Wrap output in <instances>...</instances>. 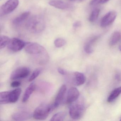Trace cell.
<instances>
[{"mask_svg":"<svg viewBox=\"0 0 121 121\" xmlns=\"http://www.w3.org/2000/svg\"><path fill=\"white\" fill-rule=\"evenodd\" d=\"M58 72L59 73L63 75H66L68 73L67 71L65 70H64L63 69L61 68H58Z\"/></svg>","mask_w":121,"mask_h":121,"instance_id":"obj_28","label":"cell"},{"mask_svg":"<svg viewBox=\"0 0 121 121\" xmlns=\"http://www.w3.org/2000/svg\"><path fill=\"white\" fill-rule=\"evenodd\" d=\"M55 108L53 104H41L35 110L33 115V117L35 119L38 120L46 119L49 114Z\"/></svg>","mask_w":121,"mask_h":121,"instance_id":"obj_2","label":"cell"},{"mask_svg":"<svg viewBox=\"0 0 121 121\" xmlns=\"http://www.w3.org/2000/svg\"><path fill=\"white\" fill-rule=\"evenodd\" d=\"M117 16V13L115 11H110L103 17L100 22V26L104 28L112 24Z\"/></svg>","mask_w":121,"mask_h":121,"instance_id":"obj_7","label":"cell"},{"mask_svg":"<svg viewBox=\"0 0 121 121\" xmlns=\"http://www.w3.org/2000/svg\"><path fill=\"white\" fill-rule=\"evenodd\" d=\"M30 14V12H29L23 13L14 19L13 21V24L15 26H20L28 19Z\"/></svg>","mask_w":121,"mask_h":121,"instance_id":"obj_14","label":"cell"},{"mask_svg":"<svg viewBox=\"0 0 121 121\" xmlns=\"http://www.w3.org/2000/svg\"><path fill=\"white\" fill-rule=\"evenodd\" d=\"M110 0H91L90 2V5L91 6L101 4L107 2Z\"/></svg>","mask_w":121,"mask_h":121,"instance_id":"obj_26","label":"cell"},{"mask_svg":"<svg viewBox=\"0 0 121 121\" xmlns=\"http://www.w3.org/2000/svg\"><path fill=\"white\" fill-rule=\"evenodd\" d=\"M100 38V36H95L88 40L84 46V50L88 54L92 53L93 51V46L94 44Z\"/></svg>","mask_w":121,"mask_h":121,"instance_id":"obj_12","label":"cell"},{"mask_svg":"<svg viewBox=\"0 0 121 121\" xmlns=\"http://www.w3.org/2000/svg\"><path fill=\"white\" fill-rule=\"evenodd\" d=\"M55 46L57 48H60L64 46L66 44V41L62 38H58L54 42Z\"/></svg>","mask_w":121,"mask_h":121,"instance_id":"obj_24","label":"cell"},{"mask_svg":"<svg viewBox=\"0 0 121 121\" xmlns=\"http://www.w3.org/2000/svg\"><path fill=\"white\" fill-rule=\"evenodd\" d=\"M22 89L17 88L10 91L9 95L10 103H14L17 101L22 93Z\"/></svg>","mask_w":121,"mask_h":121,"instance_id":"obj_16","label":"cell"},{"mask_svg":"<svg viewBox=\"0 0 121 121\" xmlns=\"http://www.w3.org/2000/svg\"><path fill=\"white\" fill-rule=\"evenodd\" d=\"M25 51L32 55H46L47 52L45 48L41 45L36 43H26L25 47Z\"/></svg>","mask_w":121,"mask_h":121,"instance_id":"obj_4","label":"cell"},{"mask_svg":"<svg viewBox=\"0 0 121 121\" xmlns=\"http://www.w3.org/2000/svg\"><path fill=\"white\" fill-rule=\"evenodd\" d=\"M73 27L75 28H78L81 26V22L79 21H78L75 22L73 24Z\"/></svg>","mask_w":121,"mask_h":121,"instance_id":"obj_29","label":"cell"},{"mask_svg":"<svg viewBox=\"0 0 121 121\" xmlns=\"http://www.w3.org/2000/svg\"><path fill=\"white\" fill-rule=\"evenodd\" d=\"M85 110L84 103L82 100H76L71 103L69 107V114L73 119L78 120L80 119Z\"/></svg>","mask_w":121,"mask_h":121,"instance_id":"obj_3","label":"cell"},{"mask_svg":"<svg viewBox=\"0 0 121 121\" xmlns=\"http://www.w3.org/2000/svg\"><path fill=\"white\" fill-rule=\"evenodd\" d=\"M11 39L8 37L4 35H1L0 37V49L3 48L8 45Z\"/></svg>","mask_w":121,"mask_h":121,"instance_id":"obj_22","label":"cell"},{"mask_svg":"<svg viewBox=\"0 0 121 121\" xmlns=\"http://www.w3.org/2000/svg\"><path fill=\"white\" fill-rule=\"evenodd\" d=\"M66 91V86L65 85L61 86L57 93L55 99V102L53 103L54 105L56 108L58 107L62 103L65 97Z\"/></svg>","mask_w":121,"mask_h":121,"instance_id":"obj_10","label":"cell"},{"mask_svg":"<svg viewBox=\"0 0 121 121\" xmlns=\"http://www.w3.org/2000/svg\"><path fill=\"white\" fill-rule=\"evenodd\" d=\"M31 114L26 111H19L14 113L12 115V118L16 121H24L30 119Z\"/></svg>","mask_w":121,"mask_h":121,"instance_id":"obj_11","label":"cell"},{"mask_svg":"<svg viewBox=\"0 0 121 121\" xmlns=\"http://www.w3.org/2000/svg\"><path fill=\"white\" fill-rule=\"evenodd\" d=\"M79 92L76 88L73 87L69 89L66 96V103L71 104L78 99L79 97Z\"/></svg>","mask_w":121,"mask_h":121,"instance_id":"obj_9","label":"cell"},{"mask_svg":"<svg viewBox=\"0 0 121 121\" xmlns=\"http://www.w3.org/2000/svg\"><path fill=\"white\" fill-rule=\"evenodd\" d=\"M35 85L34 83H32L27 87L25 90L24 94V96L22 98V101L23 102H26L28 100L30 97L31 95L32 94L35 90Z\"/></svg>","mask_w":121,"mask_h":121,"instance_id":"obj_15","label":"cell"},{"mask_svg":"<svg viewBox=\"0 0 121 121\" xmlns=\"http://www.w3.org/2000/svg\"><path fill=\"white\" fill-rule=\"evenodd\" d=\"M120 121H121V119H120Z\"/></svg>","mask_w":121,"mask_h":121,"instance_id":"obj_31","label":"cell"},{"mask_svg":"<svg viewBox=\"0 0 121 121\" xmlns=\"http://www.w3.org/2000/svg\"><path fill=\"white\" fill-rule=\"evenodd\" d=\"M86 78L85 75L78 72H76L73 74V82L75 85L79 86L85 83Z\"/></svg>","mask_w":121,"mask_h":121,"instance_id":"obj_13","label":"cell"},{"mask_svg":"<svg viewBox=\"0 0 121 121\" xmlns=\"http://www.w3.org/2000/svg\"><path fill=\"white\" fill-rule=\"evenodd\" d=\"M49 4L51 6L61 9H67L68 7V4L61 0L50 1Z\"/></svg>","mask_w":121,"mask_h":121,"instance_id":"obj_17","label":"cell"},{"mask_svg":"<svg viewBox=\"0 0 121 121\" xmlns=\"http://www.w3.org/2000/svg\"><path fill=\"white\" fill-rule=\"evenodd\" d=\"M26 43L18 38H14L10 40L8 46L9 49L14 52L19 51L25 47Z\"/></svg>","mask_w":121,"mask_h":121,"instance_id":"obj_8","label":"cell"},{"mask_svg":"<svg viewBox=\"0 0 121 121\" xmlns=\"http://www.w3.org/2000/svg\"><path fill=\"white\" fill-rule=\"evenodd\" d=\"M41 71L42 69L41 68L37 69L35 70L33 72L32 74L30 77L29 78V81L31 82L34 80L35 78H36L40 74Z\"/></svg>","mask_w":121,"mask_h":121,"instance_id":"obj_25","label":"cell"},{"mask_svg":"<svg viewBox=\"0 0 121 121\" xmlns=\"http://www.w3.org/2000/svg\"><path fill=\"white\" fill-rule=\"evenodd\" d=\"M30 72V69L27 67H19L13 71L10 75V78L12 80L25 78L29 75Z\"/></svg>","mask_w":121,"mask_h":121,"instance_id":"obj_6","label":"cell"},{"mask_svg":"<svg viewBox=\"0 0 121 121\" xmlns=\"http://www.w3.org/2000/svg\"><path fill=\"white\" fill-rule=\"evenodd\" d=\"M121 94V86H120L119 87L115 88L111 92L108 98V102L109 103L113 102Z\"/></svg>","mask_w":121,"mask_h":121,"instance_id":"obj_18","label":"cell"},{"mask_svg":"<svg viewBox=\"0 0 121 121\" xmlns=\"http://www.w3.org/2000/svg\"><path fill=\"white\" fill-rule=\"evenodd\" d=\"M10 91H4L0 93V104H1L10 103L9 95Z\"/></svg>","mask_w":121,"mask_h":121,"instance_id":"obj_19","label":"cell"},{"mask_svg":"<svg viewBox=\"0 0 121 121\" xmlns=\"http://www.w3.org/2000/svg\"><path fill=\"white\" fill-rule=\"evenodd\" d=\"M119 49L120 51H121V42L119 46Z\"/></svg>","mask_w":121,"mask_h":121,"instance_id":"obj_30","label":"cell"},{"mask_svg":"<svg viewBox=\"0 0 121 121\" xmlns=\"http://www.w3.org/2000/svg\"><path fill=\"white\" fill-rule=\"evenodd\" d=\"M19 4V0H8L1 7V14L7 15L11 13L17 8Z\"/></svg>","mask_w":121,"mask_h":121,"instance_id":"obj_5","label":"cell"},{"mask_svg":"<svg viewBox=\"0 0 121 121\" xmlns=\"http://www.w3.org/2000/svg\"><path fill=\"white\" fill-rule=\"evenodd\" d=\"M21 85V82L19 81H15L11 83V86L12 87H17Z\"/></svg>","mask_w":121,"mask_h":121,"instance_id":"obj_27","label":"cell"},{"mask_svg":"<svg viewBox=\"0 0 121 121\" xmlns=\"http://www.w3.org/2000/svg\"><path fill=\"white\" fill-rule=\"evenodd\" d=\"M27 29L34 33H39L45 28V22L43 18L39 15H35L30 18L26 24Z\"/></svg>","mask_w":121,"mask_h":121,"instance_id":"obj_1","label":"cell"},{"mask_svg":"<svg viewBox=\"0 0 121 121\" xmlns=\"http://www.w3.org/2000/svg\"><path fill=\"white\" fill-rule=\"evenodd\" d=\"M121 34L118 31H115L113 33L110 39L109 44L111 46H114L120 40Z\"/></svg>","mask_w":121,"mask_h":121,"instance_id":"obj_20","label":"cell"},{"mask_svg":"<svg viewBox=\"0 0 121 121\" xmlns=\"http://www.w3.org/2000/svg\"><path fill=\"white\" fill-rule=\"evenodd\" d=\"M100 12V10L98 8L95 9L92 11L89 17V21L90 22H93L97 20L99 16Z\"/></svg>","mask_w":121,"mask_h":121,"instance_id":"obj_23","label":"cell"},{"mask_svg":"<svg viewBox=\"0 0 121 121\" xmlns=\"http://www.w3.org/2000/svg\"><path fill=\"white\" fill-rule=\"evenodd\" d=\"M66 113L64 112H59L55 114L51 118V121H62L65 120L66 117Z\"/></svg>","mask_w":121,"mask_h":121,"instance_id":"obj_21","label":"cell"}]
</instances>
